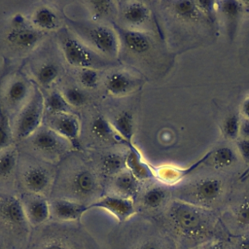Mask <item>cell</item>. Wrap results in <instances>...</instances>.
<instances>
[{
  "mask_svg": "<svg viewBox=\"0 0 249 249\" xmlns=\"http://www.w3.org/2000/svg\"><path fill=\"white\" fill-rule=\"evenodd\" d=\"M29 138L32 147L44 156H61L67 148L66 140L49 126L39 127Z\"/></svg>",
  "mask_w": 249,
  "mask_h": 249,
  "instance_id": "9c48e42d",
  "label": "cell"
},
{
  "mask_svg": "<svg viewBox=\"0 0 249 249\" xmlns=\"http://www.w3.org/2000/svg\"><path fill=\"white\" fill-rule=\"evenodd\" d=\"M48 126L62 138L70 142L73 147L79 146L81 125L76 116L70 113L53 115V118L50 120Z\"/></svg>",
  "mask_w": 249,
  "mask_h": 249,
  "instance_id": "4fadbf2b",
  "label": "cell"
},
{
  "mask_svg": "<svg viewBox=\"0 0 249 249\" xmlns=\"http://www.w3.org/2000/svg\"><path fill=\"white\" fill-rule=\"evenodd\" d=\"M240 110H241V114L243 116V118L248 119L249 120V96L246 97L240 106Z\"/></svg>",
  "mask_w": 249,
  "mask_h": 249,
  "instance_id": "bcb514c9",
  "label": "cell"
},
{
  "mask_svg": "<svg viewBox=\"0 0 249 249\" xmlns=\"http://www.w3.org/2000/svg\"><path fill=\"white\" fill-rule=\"evenodd\" d=\"M208 154L210 160L206 162H210L209 164L216 169H225L231 167L237 160L235 152L229 146L219 147Z\"/></svg>",
  "mask_w": 249,
  "mask_h": 249,
  "instance_id": "f546056e",
  "label": "cell"
},
{
  "mask_svg": "<svg viewBox=\"0 0 249 249\" xmlns=\"http://www.w3.org/2000/svg\"><path fill=\"white\" fill-rule=\"evenodd\" d=\"M45 109L52 115L69 113L70 105L67 103L63 94L59 91L51 92L44 100Z\"/></svg>",
  "mask_w": 249,
  "mask_h": 249,
  "instance_id": "836d02e7",
  "label": "cell"
},
{
  "mask_svg": "<svg viewBox=\"0 0 249 249\" xmlns=\"http://www.w3.org/2000/svg\"><path fill=\"white\" fill-rule=\"evenodd\" d=\"M62 94L66 99L67 103L73 107H82L89 100V96L86 91L75 86L67 87L63 90Z\"/></svg>",
  "mask_w": 249,
  "mask_h": 249,
  "instance_id": "8d00e7d4",
  "label": "cell"
},
{
  "mask_svg": "<svg viewBox=\"0 0 249 249\" xmlns=\"http://www.w3.org/2000/svg\"><path fill=\"white\" fill-rule=\"evenodd\" d=\"M125 167L139 182L149 180L155 177L153 168L146 163L138 150L132 145L125 157Z\"/></svg>",
  "mask_w": 249,
  "mask_h": 249,
  "instance_id": "7402d4cb",
  "label": "cell"
},
{
  "mask_svg": "<svg viewBox=\"0 0 249 249\" xmlns=\"http://www.w3.org/2000/svg\"><path fill=\"white\" fill-rule=\"evenodd\" d=\"M114 28L120 39L121 51L128 54L144 56L154 48L152 35L146 30L128 29L117 24H114Z\"/></svg>",
  "mask_w": 249,
  "mask_h": 249,
  "instance_id": "ba28073f",
  "label": "cell"
},
{
  "mask_svg": "<svg viewBox=\"0 0 249 249\" xmlns=\"http://www.w3.org/2000/svg\"><path fill=\"white\" fill-rule=\"evenodd\" d=\"M43 36L44 32L37 29L23 15L16 14L6 30L5 41L14 50L27 52L34 49Z\"/></svg>",
  "mask_w": 249,
  "mask_h": 249,
  "instance_id": "5b68a950",
  "label": "cell"
},
{
  "mask_svg": "<svg viewBox=\"0 0 249 249\" xmlns=\"http://www.w3.org/2000/svg\"><path fill=\"white\" fill-rule=\"evenodd\" d=\"M44 100L41 91L35 87L29 101H27L21 109L16 124L15 135L17 139L23 140L29 138L39 127H41L43 111L45 109Z\"/></svg>",
  "mask_w": 249,
  "mask_h": 249,
  "instance_id": "8992f818",
  "label": "cell"
},
{
  "mask_svg": "<svg viewBox=\"0 0 249 249\" xmlns=\"http://www.w3.org/2000/svg\"><path fill=\"white\" fill-rule=\"evenodd\" d=\"M229 242L231 249H249V232L231 236Z\"/></svg>",
  "mask_w": 249,
  "mask_h": 249,
  "instance_id": "b9f144b4",
  "label": "cell"
},
{
  "mask_svg": "<svg viewBox=\"0 0 249 249\" xmlns=\"http://www.w3.org/2000/svg\"><path fill=\"white\" fill-rule=\"evenodd\" d=\"M89 208H99L105 210L115 217L119 222H124L132 217L136 210L132 198L121 196L116 194L105 195L89 204Z\"/></svg>",
  "mask_w": 249,
  "mask_h": 249,
  "instance_id": "30bf717a",
  "label": "cell"
},
{
  "mask_svg": "<svg viewBox=\"0 0 249 249\" xmlns=\"http://www.w3.org/2000/svg\"><path fill=\"white\" fill-rule=\"evenodd\" d=\"M13 140V131L9 116L5 108L0 104V152L10 148Z\"/></svg>",
  "mask_w": 249,
  "mask_h": 249,
  "instance_id": "e575fe53",
  "label": "cell"
},
{
  "mask_svg": "<svg viewBox=\"0 0 249 249\" xmlns=\"http://www.w3.org/2000/svg\"><path fill=\"white\" fill-rule=\"evenodd\" d=\"M112 124L124 143L128 146H132V138L135 129L133 114L129 110H123L113 118Z\"/></svg>",
  "mask_w": 249,
  "mask_h": 249,
  "instance_id": "484cf974",
  "label": "cell"
},
{
  "mask_svg": "<svg viewBox=\"0 0 249 249\" xmlns=\"http://www.w3.org/2000/svg\"><path fill=\"white\" fill-rule=\"evenodd\" d=\"M50 204L51 214L64 222L77 221L89 209V204L68 198H55Z\"/></svg>",
  "mask_w": 249,
  "mask_h": 249,
  "instance_id": "2e32d148",
  "label": "cell"
},
{
  "mask_svg": "<svg viewBox=\"0 0 249 249\" xmlns=\"http://www.w3.org/2000/svg\"><path fill=\"white\" fill-rule=\"evenodd\" d=\"M18 162L16 149L8 148L0 153V179L8 180L14 174Z\"/></svg>",
  "mask_w": 249,
  "mask_h": 249,
  "instance_id": "d6a6232c",
  "label": "cell"
},
{
  "mask_svg": "<svg viewBox=\"0 0 249 249\" xmlns=\"http://www.w3.org/2000/svg\"><path fill=\"white\" fill-rule=\"evenodd\" d=\"M126 154L110 152L104 154L100 159V170L103 174L109 176H116L120 172L124 171L125 167Z\"/></svg>",
  "mask_w": 249,
  "mask_h": 249,
  "instance_id": "f1b7e54d",
  "label": "cell"
},
{
  "mask_svg": "<svg viewBox=\"0 0 249 249\" xmlns=\"http://www.w3.org/2000/svg\"><path fill=\"white\" fill-rule=\"evenodd\" d=\"M84 4H86L89 10L93 22L100 21L112 17V15L115 14L117 10L116 3L109 0H90L84 2Z\"/></svg>",
  "mask_w": 249,
  "mask_h": 249,
  "instance_id": "4dcf8cb0",
  "label": "cell"
},
{
  "mask_svg": "<svg viewBox=\"0 0 249 249\" xmlns=\"http://www.w3.org/2000/svg\"><path fill=\"white\" fill-rule=\"evenodd\" d=\"M166 218L171 231L187 249L217 237V225L208 209L176 199L169 204Z\"/></svg>",
  "mask_w": 249,
  "mask_h": 249,
  "instance_id": "6da1fadb",
  "label": "cell"
},
{
  "mask_svg": "<svg viewBox=\"0 0 249 249\" xmlns=\"http://www.w3.org/2000/svg\"><path fill=\"white\" fill-rule=\"evenodd\" d=\"M236 147L241 159L246 164H249V139L240 138L236 141Z\"/></svg>",
  "mask_w": 249,
  "mask_h": 249,
  "instance_id": "7bdbcfd3",
  "label": "cell"
},
{
  "mask_svg": "<svg viewBox=\"0 0 249 249\" xmlns=\"http://www.w3.org/2000/svg\"><path fill=\"white\" fill-rule=\"evenodd\" d=\"M78 78L80 84L86 89H96L99 84V74L96 69H81Z\"/></svg>",
  "mask_w": 249,
  "mask_h": 249,
  "instance_id": "f35d334b",
  "label": "cell"
},
{
  "mask_svg": "<svg viewBox=\"0 0 249 249\" xmlns=\"http://www.w3.org/2000/svg\"><path fill=\"white\" fill-rule=\"evenodd\" d=\"M240 135L241 138L249 139V120L242 118L240 122Z\"/></svg>",
  "mask_w": 249,
  "mask_h": 249,
  "instance_id": "f6af8a7d",
  "label": "cell"
},
{
  "mask_svg": "<svg viewBox=\"0 0 249 249\" xmlns=\"http://www.w3.org/2000/svg\"><path fill=\"white\" fill-rule=\"evenodd\" d=\"M168 195V191L165 187L154 185L146 189L142 194L141 203L146 209L158 210L166 202Z\"/></svg>",
  "mask_w": 249,
  "mask_h": 249,
  "instance_id": "83f0119b",
  "label": "cell"
},
{
  "mask_svg": "<svg viewBox=\"0 0 249 249\" xmlns=\"http://www.w3.org/2000/svg\"><path fill=\"white\" fill-rule=\"evenodd\" d=\"M120 16L122 21L128 25L125 28L143 30L140 28L150 21L152 13L145 2L126 1L121 4Z\"/></svg>",
  "mask_w": 249,
  "mask_h": 249,
  "instance_id": "7c38bea8",
  "label": "cell"
},
{
  "mask_svg": "<svg viewBox=\"0 0 249 249\" xmlns=\"http://www.w3.org/2000/svg\"><path fill=\"white\" fill-rule=\"evenodd\" d=\"M91 134L102 142L120 144L124 143L123 138L115 130L111 122H109L103 115H96L90 122Z\"/></svg>",
  "mask_w": 249,
  "mask_h": 249,
  "instance_id": "44dd1931",
  "label": "cell"
},
{
  "mask_svg": "<svg viewBox=\"0 0 249 249\" xmlns=\"http://www.w3.org/2000/svg\"><path fill=\"white\" fill-rule=\"evenodd\" d=\"M230 231L231 236L249 232V196L242 197L231 209Z\"/></svg>",
  "mask_w": 249,
  "mask_h": 249,
  "instance_id": "d6986e66",
  "label": "cell"
},
{
  "mask_svg": "<svg viewBox=\"0 0 249 249\" xmlns=\"http://www.w3.org/2000/svg\"><path fill=\"white\" fill-rule=\"evenodd\" d=\"M196 3L203 14L205 19L211 23H214L216 15L218 13L217 1H196Z\"/></svg>",
  "mask_w": 249,
  "mask_h": 249,
  "instance_id": "ab89813d",
  "label": "cell"
},
{
  "mask_svg": "<svg viewBox=\"0 0 249 249\" xmlns=\"http://www.w3.org/2000/svg\"><path fill=\"white\" fill-rule=\"evenodd\" d=\"M30 92L29 83L22 78L14 79L6 89L5 99L9 106L17 108L25 102Z\"/></svg>",
  "mask_w": 249,
  "mask_h": 249,
  "instance_id": "4316f807",
  "label": "cell"
},
{
  "mask_svg": "<svg viewBox=\"0 0 249 249\" xmlns=\"http://www.w3.org/2000/svg\"><path fill=\"white\" fill-rule=\"evenodd\" d=\"M26 218L32 225H41L49 220L51 214V204L44 196L33 195L25 203H22Z\"/></svg>",
  "mask_w": 249,
  "mask_h": 249,
  "instance_id": "ac0fdd59",
  "label": "cell"
},
{
  "mask_svg": "<svg viewBox=\"0 0 249 249\" xmlns=\"http://www.w3.org/2000/svg\"><path fill=\"white\" fill-rule=\"evenodd\" d=\"M224 194V181L217 176H206L184 186L177 199L210 210L222 199Z\"/></svg>",
  "mask_w": 249,
  "mask_h": 249,
  "instance_id": "277c9868",
  "label": "cell"
},
{
  "mask_svg": "<svg viewBox=\"0 0 249 249\" xmlns=\"http://www.w3.org/2000/svg\"><path fill=\"white\" fill-rule=\"evenodd\" d=\"M40 249H70L69 246L59 239H52L45 242Z\"/></svg>",
  "mask_w": 249,
  "mask_h": 249,
  "instance_id": "ee69618b",
  "label": "cell"
},
{
  "mask_svg": "<svg viewBox=\"0 0 249 249\" xmlns=\"http://www.w3.org/2000/svg\"><path fill=\"white\" fill-rule=\"evenodd\" d=\"M167 4L172 15L182 21L188 23H198L206 20L196 1L177 0L167 2Z\"/></svg>",
  "mask_w": 249,
  "mask_h": 249,
  "instance_id": "ffe728a7",
  "label": "cell"
},
{
  "mask_svg": "<svg viewBox=\"0 0 249 249\" xmlns=\"http://www.w3.org/2000/svg\"><path fill=\"white\" fill-rule=\"evenodd\" d=\"M31 23L40 31H53L59 28V18L56 12L49 6H39L32 13Z\"/></svg>",
  "mask_w": 249,
  "mask_h": 249,
  "instance_id": "603a6c76",
  "label": "cell"
},
{
  "mask_svg": "<svg viewBox=\"0 0 249 249\" xmlns=\"http://www.w3.org/2000/svg\"><path fill=\"white\" fill-rule=\"evenodd\" d=\"M205 160V156L203 157L200 161L196 162L194 166H197L199 162L203 161ZM194 166H191L189 168H180L175 165L171 164H163L160 166L156 167L154 170V175L156 178H158L159 181L165 185H175L179 183L186 175H188L194 168Z\"/></svg>",
  "mask_w": 249,
  "mask_h": 249,
  "instance_id": "cb8c5ba5",
  "label": "cell"
},
{
  "mask_svg": "<svg viewBox=\"0 0 249 249\" xmlns=\"http://www.w3.org/2000/svg\"><path fill=\"white\" fill-rule=\"evenodd\" d=\"M134 249H180V246L172 239L150 237L141 241Z\"/></svg>",
  "mask_w": 249,
  "mask_h": 249,
  "instance_id": "74e56055",
  "label": "cell"
},
{
  "mask_svg": "<svg viewBox=\"0 0 249 249\" xmlns=\"http://www.w3.org/2000/svg\"><path fill=\"white\" fill-rule=\"evenodd\" d=\"M66 20L74 34L95 53L109 60L119 56L121 44L115 29L98 22L72 20L69 18H66Z\"/></svg>",
  "mask_w": 249,
  "mask_h": 249,
  "instance_id": "7a4b0ae2",
  "label": "cell"
},
{
  "mask_svg": "<svg viewBox=\"0 0 249 249\" xmlns=\"http://www.w3.org/2000/svg\"><path fill=\"white\" fill-rule=\"evenodd\" d=\"M58 43L65 60L73 67L81 69H96L110 64V60L101 56L75 34L66 28L58 30Z\"/></svg>",
  "mask_w": 249,
  "mask_h": 249,
  "instance_id": "3957f363",
  "label": "cell"
},
{
  "mask_svg": "<svg viewBox=\"0 0 249 249\" xmlns=\"http://www.w3.org/2000/svg\"><path fill=\"white\" fill-rule=\"evenodd\" d=\"M193 249H231V247L229 241L221 237H215L201 243Z\"/></svg>",
  "mask_w": 249,
  "mask_h": 249,
  "instance_id": "60d3db41",
  "label": "cell"
},
{
  "mask_svg": "<svg viewBox=\"0 0 249 249\" xmlns=\"http://www.w3.org/2000/svg\"><path fill=\"white\" fill-rule=\"evenodd\" d=\"M113 187L116 195L133 199L139 192V181L128 170H124L114 176Z\"/></svg>",
  "mask_w": 249,
  "mask_h": 249,
  "instance_id": "d4e9b609",
  "label": "cell"
},
{
  "mask_svg": "<svg viewBox=\"0 0 249 249\" xmlns=\"http://www.w3.org/2000/svg\"><path fill=\"white\" fill-rule=\"evenodd\" d=\"M217 5L218 12L222 15L225 20L228 36L230 40L232 41L236 35L237 28L243 13V2L235 0H224L218 1Z\"/></svg>",
  "mask_w": 249,
  "mask_h": 249,
  "instance_id": "e0dca14e",
  "label": "cell"
},
{
  "mask_svg": "<svg viewBox=\"0 0 249 249\" xmlns=\"http://www.w3.org/2000/svg\"><path fill=\"white\" fill-rule=\"evenodd\" d=\"M240 118L236 114L229 115L222 124V132L228 140H237L240 135Z\"/></svg>",
  "mask_w": 249,
  "mask_h": 249,
  "instance_id": "d590c367",
  "label": "cell"
},
{
  "mask_svg": "<svg viewBox=\"0 0 249 249\" xmlns=\"http://www.w3.org/2000/svg\"><path fill=\"white\" fill-rule=\"evenodd\" d=\"M53 176L49 168L43 165H32L22 174L25 189L33 195L44 196L51 188Z\"/></svg>",
  "mask_w": 249,
  "mask_h": 249,
  "instance_id": "5bb4252c",
  "label": "cell"
},
{
  "mask_svg": "<svg viewBox=\"0 0 249 249\" xmlns=\"http://www.w3.org/2000/svg\"><path fill=\"white\" fill-rule=\"evenodd\" d=\"M140 86V80L124 71H114L105 80L106 92L113 96H124Z\"/></svg>",
  "mask_w": 249,
  "mask_h": 249,
  "instance_id": "9a60e30c",
  "label": "cell"
},
{
  "mask_svg": "<svg viewBox=\"0 0 249 249\" xmlns=\"http://www.w3.org/2000/svg\"><path fill=\"white\" fill-rule=\"evenodd\" d=\"M68 183L71 193L79 198L92 196L98 190V180L95 173L86 166L76 169L71 174Z\"/></svg>",
  "mask_w": 249,
  "mask_h": 249,
  "instance_id": "8fae6325",
  "label": "cell"
},
{
  "mask_svg": "<svg viewBox=\"0 0 249 249\" xmlns=\"http://www.w3.org/2000/svg\"><path fill=\"white\" fill-rule=\"evenodd\" d=\"M0 222L6 229L19 233L28 231V220L21 201L12 195H0Z\"/></svg>",
  "mask_w": 249,
  "mask_h": 249,
  "instance_id": "52a82bcc",
  "label": "cell"
},
{
  "mask_svg": "<svg viewBox=\"0 0 249 249\" xmlns=\"http://www.w3.org/2000/svg\"><path fill=\"white\" fill-rule=\"evenodd\" d=\"M59 76V67L53 61H46L41 64L36 72L35 77L37 83L43 88H50Z\"/></svg>",
  "mask_w": 249,
  "mask_h": 249,
  "instance_id": "1f68e13d",
  "label": "cell"
}]
</instances>
